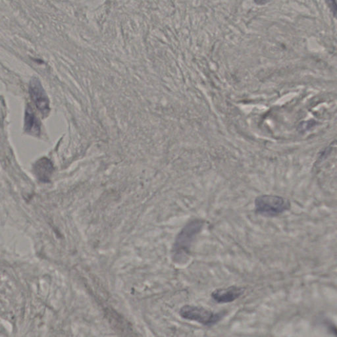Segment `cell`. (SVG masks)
Here are the masks:
<instances>
[{
    "mask_svg": "<svg viewBox=\"0 0 337 337\" xmlns=\"http://www.w3.org/2000/svg\"><path fill=\"white\" fill-rule=\"evenodd\" d=\"M255 3L257 4H260V5H262V4H264L267 3L268 1H270V0H254Z\"/></svg>",
    "mask_w": 337,
    "mask_h": 337,
    "instance_id": "cell-9",
    "label": "cell"
},
{
    "mask_svg": "<svg viewBox=\"0 0 337 337\" xmlns=\"http://www.w3.org/2000/svg\"><path fill=\"white\" fill-rule=\"evenodd\" d=\"M245 292V289L238 286H230L227 288L218 289L212 293L214 302L218 304H227L239 299Z\"/></svg>",
    "mask_w": 337,
    "mask_h": 337,
    "instance_id": "cell-5",
    "label": "cell"
},
{
    "mask_svg": "<svg viewBox=\"0 0 337 337\" xmlns=\"http://www.w3.org/2000/svg\"><path fill=\"white\" fill-rule=\"evenodd\" d=\"M29 93L38 110L43 115H48L49 101L41 83L37 78H33L29 84Z\"/></svg>",
    "mask_w": 337,
    "mask_h": 337,
    "instance_id": "cell-4",
    "label": "cell"
},
{
    "mask_svg": "<svg viewBox=\"0 0 337 337\" xmlns=\"http://www.w3.org/2000/svg\"><path fill=\"white\" fill-rule=\"evenodd\" d=\"M24 130L31 135L38 136L40 133V123L32 109L30 105L27 106L25 119H24Z\"/></svg>",
    "mask_w": 337,
    "mask_h": 337,
    "instance_id": "cell-7",
    "label": "cell"
},
{
    "mask_svg": "<svg viewBox=\"0 0 337 337\" xmlns=\"http://www.w3.org/2000/svg\"><path fill=\"white\" fill-rule=\"evenodd\" d=\"M34 173L40 182L47 183L49 182L54 172L53 164L50 160L46 158L38 160L33 167Z\"/></svg>",
    "mask_w": 337,
    "mask_h": 337,
    "instance_id": "cell-6",
    "label": "cell"
},
{
    "mask_svg": "<svg viewBox=\"0 0 337 337\" xmlns=\"http://www.w3.org/2000/svg\"><path fill=\"white\" fill-rule=\"evenodd\" d=\"M203 226V221L194 219L187 224L178 235L175 244V254L177 255L187 254L189 252L192 242L200 234Z\"/></svg>",
    "mask_w": 337,
    "mask_h": 337,
    "instance_id": "cell-3",
    "label": "cell"
},
{
    "mask_svg": "<svg viewBox=\"0 0 337 337\" xmlns=\"http://www.w3.org/2000/svg\"><path fill=\"white\" fill-rule=\"evenodd\" d=\"M291 209L287 199L275 195H262L255 200V214L267 218L277 217Z\"/></svg>",
    "mask_w": 337,
    "mask_h": 337,
    "instance_id": "cell-1",
    "label": "cell"
},
{
    "mask_svg": "<svg viewBox=\"0 0 337 337\" xmlns=\"http://www.w3.org/2000/svg\"><path fill=\"white\" fill-rule=\"evenodd\" d=\"M326 2L328 4V6H329V8H331V11H333L334 15L335 16L336 12L335 0H326Z\"/></svg>",
    "mask_w": 337,
    "mask_h": 337,
    "instance_id": "cell-8",
    "label": "cell"
},
{
    "mask_svg": "<svg viewBox=\"0 0 337 337\" xmlns=\"http://www.w3.org/2000/svg\"><path fill=\"white\" fill-rule=\"evenodd\" d=\"M227 314L225 311L214 312L204 307L187 305L180 310V315L185 320L194 321L206 327H213L222 320Z\"/></svg>",
    "mask_w": 337,
    "mask_h": 337,
    "instance_id": "cell-2",
    "label": "cell"
}]
</instances>
